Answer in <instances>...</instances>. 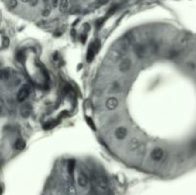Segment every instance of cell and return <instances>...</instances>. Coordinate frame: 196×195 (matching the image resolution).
Listing matches in <instances>:
<instances>
[{
	"mask_svg": "<svg viewBox=\"0 0 196 195\" xmlns=\"http://www.w3.org/2000/svg\"><path fill=\"white\" fill-rule=\"evenodd\" d=\"M38 3V0H30L29 1V4L32 6V7H35V6H36Z\"/></svg>",
	"mask_w": 196,
	"mask_h": 195,
	"instance_id": "23",
	"label": "cell"
},
{
	"mask_svg": "<svg viewBox=\"0 0 196 195\" xmlns=\"http://www.w3.org/2000/svg\"><path fill=\"white\" fill-rule=\"evenodd\" d=\"M20 113H21L22 117H24V118H27V117H29L31 115V106H30V104H28V103L23 104L21 109H20Z\"/></svg>",
	"mask_w": 196,
	"mask_h": 195,
	"instance_id": "12",
	"label": "cell"
},
{
	"mask_svg": "<svg viewBox=\"0 0 196 195\" xmlns=\"http://www.w3.org/2000/svg\"><path fill=\"white\" fill-rule=\"evenodd\" d=\"M149 51V48L147 46H146L145 44H137L135 46V53L136 55L138 56L139 57H145L147 54V52Z\"/></svg>",
	"mask_w": 196,
	"mask_h": 195,
	"instance_id": "5",
	"label": "cell"
},
{
	"mask_svg": "<svg viewBox=\"0 0 196 195\" xmlns=\"http://www.w3.org/2000/svg\"><path fill=\"white\" fill-rule=\"evenodd\" d=\"M25 146H26V142H25V141H24L23 139H21V138L17 139V140L15 141V148L16 149V150H18V151L23 150V149L25 148Z\"/></svg>",
	"mask_w": 196,
	"mask_h": 195,
	"instance_id": "13",
	"label": "cell"
},
{
	"mask_svg": "<svg viewBox=\"0 0 196 195\" xmlns=\"http://www.w3.org/2000/svg\"><path fill=\"white\" fill-rule=\"evenodd\" d=\"M118 105H119V101H118V99L115 97L109 98V99H107L105 101V107L108 110H110V111L115 110L118 107Z\"/></svg>",
	"mask_w": 196,
	"mask_h": 195,
	"instance_id": "7",
	"label": "cell"
},
{
	"mask_svg": "<svg viewBox=\"0 0 196 195\" xmlns=\"http://www.w3.org/2000/svg\"><path fill=\"white\" fill-rule=\"evenodd\" d=\"M68 8V0H60V11L64 12Z\"/></svg>",
	"mask_w": 196,
	"mask_h": 195,
	"instance_id": "16",
	"label": "cell"
},
{
	"mask_svg": "<svg viewBox=\"0 0 196 195\" xmlns=\"http://www.w3.org/2000/svg\"><path fill=\"white\" fill-rule=\"evenodd\" d=\"M131 60L129 58H123L120 63V71L122 73H126L131 68Z\"/></svg>",
	"mask_w": 196,
	"mask_h": 195,
	"instance_id": "9",
	"label": "cell"
},
{
	"mask_svg": "<svg viewBox=\"0 0 196 195\" xmlns=\"http://www.w3.org/2000/svg\"><path fill=\"white\" fill-rule=\"evenodd\" d=\"M60 0H52V5H53V7H57V6L58 5V3H60Z\"/></svg>",
	"mask_w": 196,
	"mask_h": 195,
	"instance_id": "25",
	"label": "cell"
},
{
	"mask_svg": "<svg viewBox=\"0 0 196 195\" xmlns=\"http://www.w3.org/2000/svg\"><path fill=\"white\" fill-rule=\"evenodd\" d=\"M86 38H87V36H86V34H82V35L81 36V42H82V43H85V41H86Z\"/></svg>",
	"mask_w": 196,
	"mask_h": 195,
	"instance_id": "24",
	"label": "cell"
},
{
	"mask_svg": "<svg viewBox=\"0 0 196 195\" xmlns=\"http://www.w3.org/2000/svg\"><path fill=\"white\" fill-rule=\"evenodd\" d=\"M75 166H76V162H75V160H69V162H68V173L71 175H73V173H74V170H75Z\"/></svg>",
	"mask_w": 196,
	"mask_h": 195,
	"instance_id": "15",
	"label": "cell"
},
{
	"mask_svg": "<svg viewBox=\"0 0 196 195\" xmlns=\"http://www.w3.org/2000/svg\"><path fill=\"white\" fill-rule=\"evenodd\" d=\"M43 1H44V2H48V1H49V0H43Z\"/></svg>",
	"mask_w": 196,
	"mask_h": 195,
	"instance_id": "27",
	"label": "cell"
},
{
	"mask_svg": "<svg viewBox=\"0 0 196 195\" xmlns=\"http://www.w3.org/2000/svg\"><path fill=\"white\" fill-rule=\"evenodd\" d=\"M21 1H22V2H24V3H27V2H29V1H30V0H21Z\"/></svg>",
	"mask_w": 196,
	"mask_h": 195,
	"instance_id": "26",
	"label": "cell"
},
{
	"mask_svg": "<svg viewBox=\"0 0 196 195\" xmlns=\"http://www.w3.org/2000/svg\"><path fill=\"white\" fill-rule=\"evenodd\" d=\"M8 5L11 9H15L17 6V0H9Z\"/></svg>",
	"mask_w": 196,
	"mask_h": 195,
	"instance_id": "20",
	"label": "cell"
},
{
	"mask_svg": "<svg viewBox=\"0 0 196 195\" xmlns=\"http://www.w3.org/2000/svg\"><path fill=\"white\" fill-rule=\"evenodd\" d=\"M16 58H17V60H18V61H22V60H23V58H24V54H23V52H22V51H19L18 53L16 54Z\"/></svg>",
	"mask_w": 196,
	"mask_h": 195,
	"instance_id": "22",
	"label": "cell"
},
{
	"mask_svg": "<svg viewBox=\"0 0 196 195\" xmlns=\"http://www.w3.org/2000/svg\"><path fill=\"white\" fill-rule=\"evenodd\" d=\"M12 77V71L10 68H3L1 71V79L3 81H9Z\"/></svg>",
	"mask_w": 196,
	"mask_h": 195,
	"instance_id": "11",
	"label": "cell"
},
{
	"mask_svg": "<svg viewBox=\"0 0 196 195\" xmlns=\"http://www.w3.org/2000/svg\"><path fill=\"white\" fill-rule=\"evenodd\" d=\"M51 11H52V8L50 5H46V7H45L42 11V15L43 16H48L50 14H51Z\"/></svg>",
	"mask_w": 196,
	"mask_h": 195,
	"instance_id": "18",
	"label": "cell"
},
{
	"mask_svg": "<svg viewBox=\"0 0 196 195\" xmlns=\"http://www.w3.org/2000/svg\"><path fill=\"white\" fill-rule=\"evenodd\" d=\"M10 45V39L7 36H5L4 34H2L1 36V50H5L9 47Z\"/></svg>",
	"mask_w": 196,
	"mask_h": 195,
	"instance_id": "14",
	"label": "cell"
},
{
	"mask_svg": "<svg viewBox=\"0 0 196 195\" xmlns=\"http://www.w3.org/2000/svg\"><path fill=\"white\" fill-rule=\"evenodd\" d=\"M30 86L28 84H23L20 87V89L18 90L17 95H16V100L18 102H23L30 95Z\"/></svg>",
	"mask_w": 196,
	"mask_h": 195,
	"instance_id": "3",
	"label": "cell"
},
{
	"mask_svg": "<svg viewBox=\"0 0 196 195\" xmlns=\"http://www.w3.org/2000/svg\"><path fill=\"white\" fill-rule=\"evenodd\" d=\"M127 136V129L125 126H120L115 130V138L119 141L126 139Z\"/></svg>",
	"mask_w": 196,
	"mask_h": 195,
	"instance_id": "8",
	"label": "cell"
},
{
	"mask_svg": "<svg viewBox=\"0 0 196 195\" xmlns=\"http://www.w3.org/2000/svg\"><path fill=\"white\" fill-rule=\"evenodd\" d=\"M89 183V179H88V176L87 174L82 171V170H80L78 171V174H77V184L80 185L81 187H85L87 186Z\"/></svg>",
	"mask_w": 196,
	"mask_h": 195,
	"instance_id": "6",
	"label": "cell"
},
{
	"mask_svg": "<svg viewBox=\"0 0 196 195\" xmlns=\"http://www.w3.org/2000/svg\"><path fill=\"white\" fill-rule=\"evenodd\" d=\"M189 152L191 153L196 152V141L191 144V146H189Z\"/></svg>",
	"mask_w": 196,
	"mask_h": 195,
	"instance_id": "21",
	"label": "cell"
},
{
	"mask_svg": "<svg viewBox=\"0 0 196 195\" xmlns=\"http://www.w3.org/2000/svg\"><path fill=\"white\" fill-rule=\"evenodd\" d=\"M91 183L94 195H109L108 180L103 174L94 172L91 175Z\"/></svg>",
	"mask_w": 196,
	"mask_h": 195,
	"instance_id": "1",
	"label": "cell"
},
{
	"mask_svg": "<svg viewBox=\"0 0 196 195\" xmlns=\"http://www.w3.org/2000/svg\"><path fill=\"white\" fill-rule=\"evenodd\" d=\"M140 145H141L140 140L138 138H135L134 137V138H132L131 140L129 141L127 147H128V149H129L130 151H136L137 149L139 148Z\"/></svg>",
	"mask_w": 196,
	"mask_h": 195,
	"instance_id": "10",
	"label": "cell"
},
{
	"mask_svg": "<svg viewBox=\"0 0 196 195\" xmlns=\"http://www.w3.org/2000/svg\"><path fill=\"white\" fill-rule=\"evenodd\" d=\"M85 120H86V122H87V125L92 128L93 130H96V126L94 125V122H93V120L89 118V117H85Z\"/></svg>",
	"mask_w": 196,
	"mask_h": 195,
	"instance_id": "19",
	"label": "cell"
},
{
	"mask_svg": "<svg viewBox=\"0 0 196 195\" xmlns=\"http://www.w3.org/2000/svg\"><path fill=\"white\" fill-rule=\"evenodd\" d=\"M100 47H101V43L99 40L91 42V44L89 45V47L87 49V54H86V60L88 63L92 62V60H94V56L98 53Z\"/></svg>",
	"mask_w": 196,
	"mask_h": 195,
	"instance_id": "2",
	"label": "cell"
},
{
	"mask_svg": "<svg viewBox=\"0 0 196 195\" xmlns=\"http://www.w3.org/2000/svg\"><path fill=\"white\" fill-rule=\"evenodd\" d=\"M57 123L58 121H51L49 122H47L46 125H44V129H52V128H54L57 125Z\"/></svg>",
	"mask_w": 196,
	"mask_h": 195,
	"instance_id": "17",
	"label": "cell"
},
{
	"mask_svg": "<svg viewBox=\"0 0 196 195\" xmlns=\"http://www.w3.org/2000/svg\"><path fill=\"white\" fill-rule=\"evenodd\" d=\"M165 156V151L164 149L161 147H155L152 149L151 151V158L155 162H160L161 160L164 159Z\"/></svg>",
	"mask_w": 196,
	"mask_h": 195,
	"instance_id": "4",
	"label": "cell"
}]
</instances>
